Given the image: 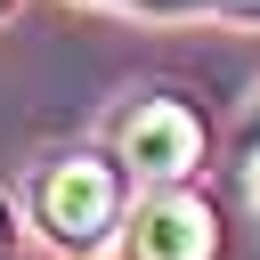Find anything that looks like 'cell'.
Wrapping results in <instances>:
<instances>
[{
	"instance_id": "obj_1",
	"label": "cell",
	"mask_w": 260,
	"mask_h": 260,
	"mask_svg": "<svg viewBox=\"0 0 260 260\" xmlns=\"http://www.w3.org/2000/svg\"><path fill=\"white\" fill-rule=\"evenodd\" d=\"M32 211L41 228L65 244V252H89L106 244V228L122 219V171L106 154H57L41 179H32Z\"/></svg>"
},
{
	"instance_id": "obj_2",
	"label": "cell",
	"mask_w": 260,
	"mask_h": 260,
	"mask_svg": "<svg viewBox=\"0 0 260 260\" xmlns=\"http://www.w3.org/2000/svg\"><path fill=\"white\" fill-rule=\"evenodd\" d=\"M114 146H122V162L138 171V179H187L195 162H203V114L187 106V98H138L130 114H122V130H114Z\"/></svg>"
},
{
	"instance_id": "obj_3",
	"label": "cell",
	"mask_w": 260,
	"mask_h": 260,
	"mask_svg": "<svg viewBox=\"0 0 260 260\" xmlns=\"http://www.w3.org/2000/svg\"><path fill=\"white\" fill-rule=\"evenodd\" d=\"M122 252H130V260H219V219H211L203 195H187V187L171 179L162 195L138 203Z\"/></svg>"
},
{
	"instance_id": "obj_4",
	"label": "cell",
	"mask_w": 260,
	"mask_h": 260,
	"mask_svg": "<svg viewBox=\"0 0 260 260\" xmlns=\"http://www.w3.org/2000/svg\"><path fill=\"white\" fill-rule=\"evenodd\" d=\"M154 8H195V0H154ZM219 8H260V0H219Z\"/></svg>"
},
{
	"instance_id": "obj_5",
	"label": "cell",
	"mask_w": 260,
	"mask_h": 260,
	"mask_svg": "<svg viewBox=\"0 0 260 260\" xmlns=\"http://www.w3.org/2000/svg\"><path fill=\"white\" fill-rule=\"evenodd\" d=\"M0 236H8V228H0Z\"/></svg>"
}]
</instances>
